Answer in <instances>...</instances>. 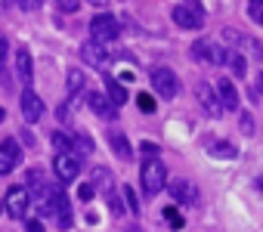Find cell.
Segmentation results:
<instances>
[{
	"instance_id": "1",
	"label": "cell",
	"mask_w": 263,
	"mask_h": 232,
	"mask_svg": "<svg viewBox=\"0 0 263 232\" xmlns=\"http://www.w3.org/2000/svg\"><path fill=\"white\" fill-rule=\"evenodd\" d=\"M140 183H143V192L149 198H155L164 186H167V170L158 158H146L143 161V170H140Z\"/></svg>"
},
{
	"instance_id": "2",
	"label": "cell",
	"mask_w": 263,
	"mask_h": 232,
	"mask_svg": "<svg viewBox=\"0 0 263 232\" xmlns=\"http://www.w3.org/2000/svg\"><path fill=\"white\" fill-rule=\"evenodd\" d=\"M149 81H152L155 93L164 96V99H174V96L180 93V81H177V74H174L171 68H164V65H155V68L149 71Z\"/></svg>"
},
{
	"instance_id": "3",
	"label": "cell",
	"mask_w": 263,
	"mask_h": 232,
	"mask_svg": "<svg viewBox=\"0 0 263 232\" xmlns=\"http://www.w3.org/2000/svg\"><path fill=\"white\" fill-rule=\"evenodd\" d=\"M90 34H93V41L96 44H111L121 31H118V22H115V16H108V13H99V16H93V22H90Z\"/></svg>"
},
{
	"instance_id": "4",
	"label": "cell",
	"mask_w": 263,
	"mask_h": 232,
	"mask_svg": "<svg viewBox=\"0 0 263 232\" xmlns=\"http://www.w3.org/2000/svg\"><path fill=\"white\" fill-rule=\"evenodd\" d=\"M4 207H7V214H10L13 220H25V214H28V207H31L28 189H25V186H13V189L7 192V198H4Z\"/></svg>"
},
{
	"instance_id": "5",
	"label": "cell",
	"mask_w": 263,
	"mask_h": 232,
	"mask_svg": "<svg viewBox=\"0 0 263 232\" xmlns=\"http://www.w3.org/2000/svg\"><path fill=\"white\" fill-rule=\"evenodd\" d=\"M53 167H56V177H59L62 183H71V180L81 173V158H78L74 152H59L56 161H53Z\"/></svg>"
},
{
	"instance_id": "6",
	"label": "cell",
	"mask_w": 263,
	"mask_h": 232,
	"mask_svg": "<svg viewBox=\"0 0 263 232\" xmlns=\"http://www.w3.org/2000/svg\"><path fill=\"white\" fill-rule=\"evenodd\" d=\"M192 59L195 62H211V65H223L226 62V50H217L211 41H195L192 44Z\"/></svg>"
},
{
	"instance_id": "7",
	"label": "cell",
	"mask_w": 263,
	"mask_h": 232,
	"mask_svg": "<svg viewBox=\"0 0 263 232\" xmlns=\"http://www.w3.org/2000/svg\"><path fill=\"white\" fill-rule=\"evenodd\" d=\"M171 19L180 25V28H189V31H198L201 25H204V13H195L192 7H174V13H171Z\"/></svg>"
},
{
	"instance_id": "8",
	"label": "cell",
	"mask_w": 263,
	"mask_h": 232,
	"mask_svg": "<svg viewBox=\"0 0 263 232\" xmlns=\"http://www.w3.org/2000/svg\"><path fill=\"white\" fill-rule=\"evenodd\" d=\"M22 114H25L28 124H37V121L44 118V99H41L34 90H25V93H22Z\"/></svg>"
},
{
	"instance_id": "9",
	"label": "cell",
	"mask_w": 263,
	"mask_h": 232,
	"mask_svg": "<svg viewBox=\"0 0 263 232\" xmlns=\"http://www.w3.org/2000/svg\"><path fill=\"white\" fill-rule=\"evenodd\" d=\"M167 189H171L174 201H180V204H195L198 201V186L192 180H174V183H167Z\"/></svg>"
},
{
	"instance_id": "10",
	"label": "cell",
	"mask_w": 263,
	"mask_h": 232,
	"mask_svg": "<svg viewBox=\"0 0 263 232\" xmlns=\"http://www.w3.org/2000/svg\"><path fill=\"white\" fill-rule=\"evenodd\" d=\"M81 59H84L87 65H93V68H105V65H108V53H105V47L96 44V41H90V44L81 47Z\"/></svg>"
},
{
	"instance_id": "11",
	"label": "cell",
	"mask_w": 263,
	"mask_h": 232,
	"mask_svg": "<svg viewBox=\"0 0 263 232\" xmlns=\"http://www.w3.org/2000/svg\"><path fill=\"white\" fill-rule=\"evenodd\" d=\"M195 96H198V102L204 105V111L211 114V118H220V114H223V105H220L217 93H214L208 84H198V87H195Z\"/></svg>"
},
{
	"instance_id": "12",
	"label": "cell",
	"mask_w": 263,
	"mask_h": 232,
	"mask_svg": "<svg viewBox=\"0 0 263 232\" xmlns=\"http://www.w3.org/2000/svg\"><path fill=\"white\" fill-rule=\"evenodd\" d=\"M217 99H220V105L229 108V111L238 108V90H235V84H232L229 78H220V81H217Z\"/></svg>"
},
{
	"instance_id": "13",
	"label": "cell",
	"mask_w": 263,
	"mask_h": 232,
	"mask_svg": "<svg viewBox=\"0 0 263 232\" xmlns=\"http://www.w3.org/2000/svg\"><path fill=\"white\" fill-rule=\"evenodd\" d=\"M53 217L59 220V226H62V229H68V226H71V207H68V198H65V192H62V189H56V195H53Z\"/></svg>"
},
{
	"instance_id": "14",
	"label": "cell",
	"mask_w": 263,
	"mask_h": 232,
	"mask_svg": "<svg viewBox=\"0 0 263 232\" xmlns=\"http://www.w3.org/2000/svg\"><path fill=\"white\" fill-rule=\"evenodd\" d=\"M108 143H111L115 158H121V161H130V158H134V146H130V140H127L124 133H108Z\"/></svg>"
},
{
	"instance_id": "15",
	"label": "cell",
	"mask_w": 263,
	"mask_h": 232,
	"mask_svg": "<svg viewBox=\"0 0 263 232\" xmlns=\"http://www.w3.org/2000/svg\"><path fill=\"white\" fill-rule=\"evenodd\" d=\"M87 105L99 114V118H115V105H111L102 93H87Z\"/></svg>"
},
{
	"instance_id": "16",
	"label": "cell",
	"mask_w": 263,
	"mask_h": 232,
	"mask_svg": "<svg viewBox=\"0 0 263 232\" xmlns=\"http://www.w3.org/2000/svg\"><path fill=\"white\" fill-rule=\"evenodd\" d=\"M16 74H19L22 84H31V53L25 47L16 50Z\"/></svg>"
},
{
	"instance_id": "17",
	"label": "cell",
	"mask_w": 263,
	"mask_h": 232,
	"mask_svg": "<svg viewBox=\"0 0 263 232\" xmlns=\"http://www.w3.org/2000/svg\"><path fill=\"white\" fill-rule=\"evenodd\" d=\"M208 152H211L214 158H220V161H232V158L238 155V149H235L232 143H226V140H211V143H208Z\"/></svg>"
},
{
	"instance_id": "18",
	"label": "cell",
	"mask_w": 263,
	"mask_h": 232,
	"mask_svg": "<svg viewBox=\"0 0 263 232\" xmlns=\"http://www.w3.org/2000/svg\"><path fill=\"white\" fill-rule=\"evenodd\" d=\"M105 93H108V102L111 105H124L127 102V90L121 81H105Z\"/></svg>"
},
{
	"instance_id": "19",
	"label": "cell",
	"mask_w": 263,
	"mask_h": 232,
	"mask_svg": "<svg viewBox=\"0 0 263 232\" xmlns=\"http://www.w3.org/2000/svg\"><path fill=\"white\" fill-rule=\"evenodd\" d=\"M226 62L232 65V74H235V78H245V59H241V53L226 50Z\"/></svg>"
},
{
	"instance_id": "20",
	"label": "cell",
	"mask_w": 263,
	"mask_h": 232,
	"mask_svg": "<svg viewBox=\"0 0 263 232\" xmlns=\"http://www.w3.org/2000/svg\"><path fill=\"white\" fill-rule=\"evenodd\" d=\"M84 84H87V78L81 74V68H71L68 71V93H84Z\"/></svg>"
},
{
	"instance_id": "21",
	"label": "cell",
	"mask_w": 263,
	"mask_h": 232,
	"mask_svg": "<svg viewBox=\"0 0 263 232\" xmlns=\"http://www.w3.org/2000/svg\"><path fill=\"white\" fill-rule=\"evenodd\" d=\"M71 149H74V152L90 155V152H93V140H90L87 133H74V137H71Z\"/></svg>"
},
{
	"instance_id": "22",
	"label": "cell",
	"mask_w": 263,
	"mask_h": 232,
	"mask_svg": "<svg viewBox=\"0 0 263 232\" xmlns=\"http://www.w3.org/2000/svg\"><path fill=\"white\" fill-rule=\"evenodd\" d=\"M0 149L7 152V158H10L13 164H19V161H22V152H19V143H16V140H4V143H0Z\"/></svg>"
},
{
	"instance_id": "23",
	"label": "cell",
	"mask_w": 263,
	"mask_h": 232,
	"mask_svg": "<svg viewBox=\"0 0 263 232\" xmlns=\"http://www.w3.org/2000/svg\"><path fill=\"white\" fill-rule=\"evenodd\" d=\"M53 149L56 152H71V137L62 130H53Z\"/></svg>"
},
{
	"instance_id": "24",
	"label": "cell",
	"mask_w": 263,
	"mask_h": 232,
	"mask_svg": "<svg viewBox=\"0 0 263 232\" xmlns=\"http://www.w3.org/2000/svg\"><path fill=\"white\" fill-rule=\"evenodd\" d=\"M248 16L257 25H263V0H248Z\"/></svg>"
},
{
	"instance_id": "25",
	"label": "cell",
	"mask_w": 263,
	"mask_h": 232,
	"mask_svg": "<svg viewBox=\"0 0 263 232\" xmlns=\"http://www.w3.org/2000/svg\"><path fill=\"white\" fill-rule=\"evenodd\" d=\"M124 204L130 207V214H137V210H140V204H137V192L130 189V186H124Z\"/></svg>"
},
{
	"instance_id": "26",
	"label": "cell",
	"mask_w": 263,
	"mask_h": 232,
	"mask_svg": "<svg viewBox=\"0 0 263 232\" xmlns=\"http://www.w3.org/2000/svg\"><path fill=\"white\" fill-rule=\"evenodd\" d=\"M137 105H140L146 114H152V111H155V99H152L149 93H140V96H137Z\"/></svg>"
},
{
	"instance_id": "27",
	"label": "cell",
	"mask_w": 263,
	"mask_h": 232,
	"mask_svg": "<svg viewBox=\"0 0 263 232\" xmlns=\"http://www.w3.org/2000/svg\"><path fill=\"white\" fill-rule=\"evenodd\" d=\"M164 217L174 229H183V214H177V207H164Z\"/></svg>"
},
{
	"instance_id": "28",
	"label": "cell",
	"mask_w": 263,
	"mask_h": 232,
	"mask_svg": "<svg viewBox=\"0 0 263 232\" xmlns=\"http://www.w3.org/2000/svg\"><path fill=\"white\" fill-rule=\"evenodd\" d=\"M93 183L108 189V183H111V173H108V170H102V167H96V170H93Z\"/></svg>"
},
{
	"instance_id": "29",
	"label": "cell",
	"mask_w": 263,
	"mask_h": 232,
	"mask_svg": "<svg viewBox=\"0 0 263 232\" xmlns=\"http://www.w3.org/2000/svg\"><path fill=\"white\" fill-rule=\"evenodd\" d=\"M13 167H16V164H13V161L7 158V152H4V149H0V177H7V173H10Z\"/></svg>"
},
{
	"instance_id": "30",
	"label": "cell",
	"mask_w": 263,
	"mask_h": 232,
	"mask_svg": "<svg viewBox=\"0 0 263 232\" xmlns=\"http://www.w3.org/2000/svg\"><path fill=\"white\" fill-rule=\"evenodd\" d=\"M41 7H44V0H19V10H25V13H34Z\"/></svg>"
},
{
	"instance_id": "31",
	"label": "cell",
	"mask_w": 263,
	"mask_h": 232,
	"mask_svg": "<svg viewBox=\"0 0 263 232\" xmlns=\"http://www.w3.org/2000/svg\"><path fill=\"white\" fill-rule=\"evenodd\" d=\"M7 53H10V44H7V37H0V71L7 65Z\"/></svg>"
},
{
	"instance_id": "32",
	"label": "cell",
	"mask_w": 263,
	"mask_h": 232,
	"mask_svg": "<svg viewBox=\"0 0 263 232\" xmlns=\"http://www.w3.org/2000/svg\"><path fill=\"white\" fill-rule=\"evenodd\" d=\"M56 4H59V7H62L65 13H74V10L81 7V0H56Z\"/></svg>"
},
{
	"instance_id": "33",
	"label": "cell",
	"mask_w": 263,
	"mask_h": 232,
	"mask_svg": "<svg viewBox=\"0 0 263 232\" xmlns=\"http://www.w3.org/2000/svg\"><path fill=\"white\" fill-rule=\"evenodd\" d=\"M143 152H146L149 158H158V146H152V143H143Z\"/></svg>"
},
{
	"instance_id": "34",
	"label": "cell",
	"mask_w": 263,
	"mask_h": 232,
	"mask_svg": "<svg viewBox=\"0 0 263 232\" xmlns=\"http://www.w3.org/2000/svg\"><path fill=\"white\" fill-rule=\"evenodd\" d=\"M78 195H81L84 201H87V198H93V186H81V189H78Z\"/></svg>"
},
{
	"instance_id": "35",
	"label": "cell",
	"mask_w": 263,
	"mask_h": 232,
	"mask_svg": "<svg viewBox=\"0 0 263 232\" xmlns=\"http://www.w3.org/2000/svg\"><path fill=\"white\" fill-rule=\"evenodd\" d=\"M28 232H44V226H41V220H28Z\"/></svg>"
},
{
	"instance_id": "36",
	"label": "cell",
	"mask_w": 263,
	"mask_h": 232,
	"mask_svg": "<svg viewBox=\"0 0 263 232\" xmlns=\"http://www.w3.org/2000/svg\"><path fill=\"white\" fill-rule=\"evenodd\" d=\"M241 127H245V133H251V130H254V121L248 118V114H245V118H241Z\"/></svg>"
},
{
	"instance_id": "37",
	"label": "cell",
	"mask_w": 263,
	"mask_h": 232,
	"mask_svg": "<svg viewBox=\"0 0 263 232\" xmlns=\"http://www.w3.org/2000/svg\"><path fill=\"white\" fill-rule=\"evenodd\" d=\"M22 140H25L28 146H34V133H31V130H22Z\"/></svg>"
},
{
	"instance_id": "38",
	"label": "cell",
	"mask_w": 263,
	"mask_h": 232,
	"mask_svg": "<svg viewBox=\"0 0 263 232\" xmlns=\"http://www.w3.org/2000/svg\"><path fill=\"white\" fill-rule=\"evenodd\" d=\"M257 93H263V71H260V78H257Z\"/></svg>"
},
{
	"instance_id": "39",
	"label": "cell",
	"mask_w": 263,
	"mask_h": 232,
	"mask_svg": "<svg viewBox=\"0 0 263 232\" xmlns=\"http://www.w3.org/2000/svg\"><path fill=\"white\" fill-rule=\"evenodd\" d=\"M90 4H93V7H102V4H105V0H90Z\"/></svg>"
},
{
	"instance_id": "40",
	"label": "cell",
	"mask_w": 263,
	"mask_h": 232,
	"mask_svg": "<svg viewBox=\"0 0 263 232\" xmlns=\"http://www.w3.org/2000/svg\"><path fill=\"white\" fill-rule=\"evenodd\" d=\"M4 114H7V108H0V121H4Z\"/></svg>"
},
{
	"instance_id": "41",
	"label": "cell",
	"mask_w": 263,
	"mask_h": 232,
	"mask_svg": "<svg viewBox=\"0 0 263 232\" xmlns=\"http://www.w3.org/2000/svg\"><path fill=\"white\" fill-rule=\"evenodd\" d=\"M130 232H143V229H130Z\"/></svg>"
}]
</instances>
